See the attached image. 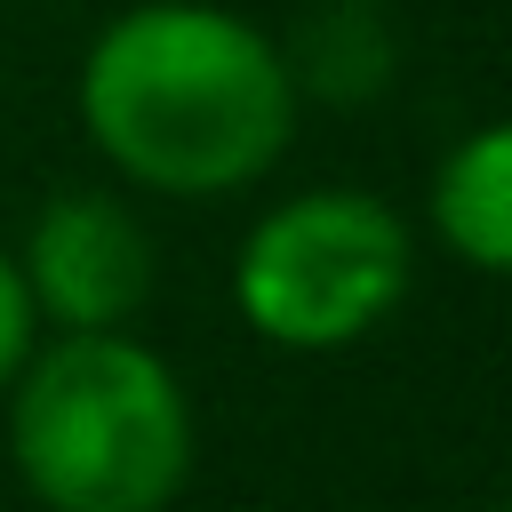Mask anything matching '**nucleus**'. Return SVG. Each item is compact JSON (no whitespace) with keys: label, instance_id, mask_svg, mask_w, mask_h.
<instances>
[{"label":"nucleus","instance_id":"1","mask_svg":"<svg viewBox=\"0 0 512 512\" xmlns=\"http://www.w3.org/2000/svg\"><path fill=\"white\" fill-rule=\"evenodd\" d=\"M80 120L136 184L208 200L280 160L296 80L248 16L208 0H144L96 32L80 64Z\"/></svg>","mask_w":512,"mask_h":512},{"label":"nucleus","instance_id":"2","mask_svg":"<svg viewBox=\"0 0 512 512\" xmlns=\"http://www.w3.org/2000/svg\"><path fill=\"white\" fill-rule=\"evenodd\" d=\"M8 448L48 512H160L192 480V400L120 328L56 336L16 368Z\"/></svg>","mask_w":512,"mask_h":512},{"label":"nucleus","instance_id":"3","mask_svg":"<svg viewBox=\"0 0 512 512\" xmlns=\"http://www.w3.org/2000/svg\"><path fill=\"white\" fill-rule=\"evenodd\" d=\"M408 224L368 192L280 200L232 264V304L288 352H336L408 296Z\"/></svg>","mask_w":512,"mask_h":512},{"label":"nucleus","instance_id":"4","mask_svg":"<svg viewBox=\"0 0 512 512\" xmlns=\"http://www.w3.org/2000/svg\"><path fill=\"white\" fill-rule=\"evenodd\" d=\"M24 296L40 320H56L64 336H88V328H128V312L152 296V240L144 224L104 200V192H64L40 208L24 256Z\"/></svg>","mask_w":512,"mask_h":512},{"label":"nucleus","instance_id":"5","mask_svg":"<svg viewBox=\"0 0 512 512\" xmlns=\"http://www.w3.org/2000/svg\"><path fill=\"white\" fill-rule=\"evenodd\" d=\"M432 224L472 272L512 264V128H472L432 176Z\"/></svg>","mask_w":512,"mask_h":512},{"label":"nucleus","instance_id":"6","mask_svg":"<svg viewBox=\"0 0 512 512\" xmlns=\"http://www.w3.org/2000/svg\"><path fill=\"white\" fill-rule=\"evenodd\" d=\"M384 72H392V48L376 40L368 8H336L328 24H312L304 32V64H288V80H312L328 104H360Z\"/></svg>","mask_w":512,"mask_h":512},{"label":"nucleus","instance_id":"7","mask_svg":"<svg viewBox=\"0 0 512 512\" xmlns=\"http://www.w3.org/2000/svg\"><path fill=\"white\" fill-rule=\"evenodd\" d=\"M32 328H40V312L24 296V272H16V256H0V384H16V368L32 360Z\"/></svg>","mask_w":512,"mask_h":512},{"label":"nucleus","instance_id":"8","mask_svg":"<svg viewBox=\"0 0 512 512\" xmlns=\"http://www.w3.org/2000/svg\"><path fill=\"white\" fill-rule=\"evenodd\" d=\"M336 8H368V0H336Z\"/></svg>","mask_w":512,"mask_h":512}]
</instances>
